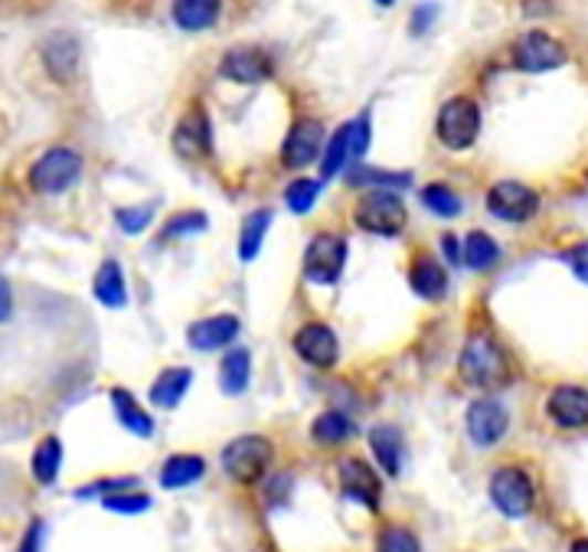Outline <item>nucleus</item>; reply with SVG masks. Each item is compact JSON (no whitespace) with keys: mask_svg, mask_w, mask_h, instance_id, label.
<instances>
[{"mask_svg":"<svg viewBox=\"0 0 588 552\" xmlns=\"http://www.w3.org/2000/svg\"><path fill=\"white\" fill-rule=\"evenodd\" d=\"M458 373L474 389H504L514 379L511 353L501 346L494 334H471L468 337L461 360H458Z\"/></svg>","mask_w":588,"mask_h":552,"instance_id":"1","label":"nucleus"},{"mask_svg":"<svg viewBox=\"0 0 588 552\" xmlns=\"http://www.w3.org/2000/svg\"><path fill=\"white\" fill-rule=\"evenodd\" d=\"M220 461L225 478H232L242 487H252L269 475L275 461V445L265 435H239L222 448Z\"/></svg>","mask_w":588,"mask_h":552,"instance_id":"2","label":"nucleus"},{"mask_svg":"<svg viewBox=\"0 0 588 552\" xmlns=\"http://www.w3.org/2000/svg\"><path fill=\"white\" fill-rule=\"evenodd\" d=\"M82 177V154L75 147H50L30 167V187L40 197H60Z\"/></svg>","mask_w":588,"mask_h":552,"instance_id":"3","label":"nucleus"},{"mask_svg":"<svg viewBox=\"0 0 588 552\" xmlns=\"http://www.w3.org/2000/svg\"><path fill=\"white\" fill-rule=\"evenodd\" d=\"M354 222L364 232H369V236L396 239V236H402V229L409 222V212H406V204L399 200V194H392V190H369L354 207Z\"/></svg>","mask_w":588,"mask_h":552,"instance_id":"4","label":"nucleus"},{"mask_svg":"<svg viewBox=\"0 0 588 552\" xmlns=\"http://www.w3.org/2000/svg\"><path fill=\"white\" fill-rule=\"evenodd\" d=\"M347 239L337 236V232H317L307 249H304V281L311 284H321V288H330L337 284L344 275V265H347Z\"/></svg>","mask_w":588,"mask_h":552,"instance_id":"5","label":"nucleus"},{"mask_svg":"<svg viewBox=\"0 0 588 552\" xmlns=\"http://www.w3.org/2000/svg\"><path fill=\"white\" fill-rule=\"evenodd\" d=\"M435 135L448 150H468L481 135V108L474 98L454 95L441 105Z\"/></svg>","mask_w":588,"mask_h":552,"instance_id":"6","label":"nucleus"},{"mask_svg":"<svg viewBox=\"0 0 588 552\" xmlns=\"http://www.w3.org/2000/svg\"><path fill=\"white\" fill-rule=\"evenodd\" d=\"M491 500L494 507L507 517V520H523L533 503H536V487H533V478L516 468V465H504L491 475Z\"/></svg>","mask_w":588,"mask_h":552,"instance_id":"7","label":"nucleus"},{"mask_svg":"<svg viewBox=\"0 0 588 552\" xmlns=\"http://www.w3.org/2000/svg\"><path fill=\"white\" fill-rule=\"evenodd\" d=\"M369 147V118H357V122H347L344 128H337V135L330 138V144L324 147L321 154V177H337L344 174V167L350 160H360Z\"/></svg>","mask_w":588,"mask_h":552,"instance_id":"8","label":"nucleus"},{"mask_svg":"<svg viewBox=\"0 0 588 552\" xmlns=\"http://www.w3.org/2000/svg\"><path fill=\"white\" fill-rule=\"evenodd\" d=\"M566 60H569L566 46L556 37L543 33V30L523 33L514 46V66L519 72L559 70V66H566Z\"/></svg>","mask_w":588,"mask_h":552,"instance_id":"9","label":"nucleus"},{"mask_svg":"<svg viewBox=\"0 0 588 552\" xmlns=\"http://www.w3.org/2000/svg\"><path fill=\"white\" fill-rule=\"evenodd\" d=\"M337 481H340V490L354 503L367 507L372 513L379 510V503H382V481H379V475H376V468L369 461H364V458H344L337 465Z\"/></svg>","mask_w":588,"mask_h":552,"instance_id":"10","label":"nucleus"},{"mask_svg":"<svg viewBox=\"0 0 588 552\" xmlns=\"http://www.w3.org/2000/svg\"><path fill=\"white\" fill-rule=\"evenodd\" d=\"M294 353L314 369H334L340 360V341H337L334 327L311 321L294 334Z\"/></svg>","mask_w":588,"mask_h":552,"instance_id":"11","label":"nucleus"},{"mask_svg":"<svg viewBox=\"0 0 588 552\" xmlns=\"http://www.w3.org/2000/svg\"><path fill=\"white\" fill-rule=\"evenodd\" d=\"M507 428H511V413H507L504 403H497L491 396L471 403V409H468V435H471V441L477 448L501 445L504 435H507Z\"/></svg>","mask_w":588,"mask_h":552,"instance_id":"12","label":"nucleus"},{"mask_svg":"<svg viewBox=\"0 0 588 552\" xmlns=\"http://www.w3.org/2000/svg\"><path fill=\"white\" fill-rule=\"evenodd\" d=\"M487 209L504 219V222H526L536 216L539 209V197L526 187V184H516V180H501L487 190Z\"/></svg>","mask_w":588,"mask_h":552,"instance_id":"13","label":"nucleus"},{"mask_svg":"<svg viewBox=\"0 0 588 552\" xmlns=\"http://www.w3.org/2000/svg\"><path fill=\"white\" fill-rule=\"evenodd\" d=\"M272 56L255 50V46H239V50H229L222 56L220 75L229 82H239V85H259L265 79H272Z\"/></svg>","mask_w":588,"mask_h":552,"instance_id":"14","label":"nucleus"},{"mask_svg":"<svg viewBox=\"0 0 588 552\" xmlns=\"http://www.w3.org/2000/svg\"><path fill=\"white\" fill-rule=\"evenodd\" d=\"M321 154H324V125L321 122H297L282 144V160L292 170L311 167Z\"/></svg>","mask_w":588,"mask_h":552,"instance_id":"15","label":"nucleus"},{"mask_svg":"<svg viewBox=\"0 0 588 552\" xmlns=\"http://www.w3.org/2000/svg\"><path fill=\"white\" fill-rule=\"evenodd\" d=\"M546 415L559 428H588V389L576 383H563L549 393Z\"/></svg>","mask_w":588,"mask_h":552,"instance_id":"16","label":"nucleus"},{"mask_svg":"<svg viewBox=\"0 0 588 552\" xmlns=\"http://www.w3.org/2000/svg\"><path fill=\"white\" fill-rule=\"evenodd\" d=\"M242 324L235 314H213V317H203L197 324H190L187 331V344L193 346L197 353H213V350H225L239 337Z\"/></svg>","mask_w":588,"mask_h":552,"instance_id":"17","label":"nucleus"},{"mask_svg":"<svg viewBox=\"0 0 588 552\" xmlns=\"http://www.w3.org/2000/svg\"><path fill=\"white\" fill-rule=\"evenodd\" d=\"M367 441L372 458H376V465H379L389 478H399L402 461H406V438H402V431H399L396 425L379 421V425L369 428Z\"/></svg>","mask_w":588,"mask_h":552,"instance_id":"18","label":"nucleus"},{"mask_svg":"<svg viewBox=\"0 0 588 552\" xmlns=\"http://www.w3.org/2000/svg\"><path fill=\"white\" fill-rule=\"evenodd\" d=\"M43 66L56 82H73L78 72V43L73 33L56 30L43 43Z\"/></svg>","mask_w":588,"mask_h":552,"instance_id":"19","label":"nucleus"},{"mask_svg":"<svg viewBox=\"0 0 588 552\" xmlns=\"http://www.w3.org/2000/svg\"><path fill=\"white\" fill-rule=\"evenodd\" d=\"M409 288L422 298V301H444L448 298V288H451V278L444 272L435 256H416V262L409 265Z\"/></svg>","mask_w":588,"mask_h":552,"instance_id":"20","label":"nucleus"},{"mask_svg":"<svg viewBox=\"0 0 588 552\" xmlns=\"http://www.w3.org/2000/svg\"><path fill=\"white\" fill-rule=\"evenodd\" d=\"M92 294L102 308L108 311H122L128 308V281H125V269L115 259H105L98 265V272L92 278Z\"/></svg>","mask_w":588,"mask_h":552,"instance_id":"21","label":"nucleus"},{"mask_svg":"<svg viewBox=\"0 0 588 552\" xmlns=\"http://www.w3.org/2000/svg\"><path fill=\"white\" fill-rule=\"evenodd\" d=\"M357 431H360L357 421L344 413V409H327V413H321L311 421V438L321 448H340V445L354 441Z\"/></svg>","mask_w":588,"mask_h":552,"instance_id":"22","label":"nucleus"},{"mask_svg":"<svg viewBox=\"0 0 588 552\" xmlns=\"http://www.w3.org/2000/svg\"><path fill=\"white\" fill-rule=\"evenodd\" d=\"M108 399H112L115 418L122 421V428H125V431H132V435H138V438H150V435L157 431L154 415L147 413L145 406L135 399V393H128L125 386H115Z\"/></svg>","mask_w":588,"mask_h":552,"instance_id":"23","label":"nucleus"},{"mask_svg":"<svg viewBox=\"0 0 588 552\" xmlns=\"http://www.w3.org/2000/svg\"><path fill=\"white\" fill-rule=\"evenodd\" d=\"M190 383H193V373L187 366H167L150 383V406H157V409H177L183 403Z\"/></svg>","mask_w":588,"mask_h":552,"instance_id":"24","label":"nucleus"},{"mask_svg":"<svg viewBox=\"0 0 588 552\" xmlns=\"http://www.w3.org/2000/svg\"><path fill=\"white\" fill-rule=\"evenodd\" d=\"M222 0H174L170 17L180 30L187 33H203L210 27H217L220 20Z\"/></svg>","mask_w":588,"mask_h":552,"instance_id":"25","label":"nucleus"},{"mask_svg":"<svg viewBox=\"0 0 588 552\" xmlns=\"http://www.w3.org/2000/svg\"><path fill=\"white\" fill-rule=\"evenodd\" d=\"M207 478V461L200 455H170L160 468V487L164 490H183V487H193L197 481Z\"/></svg>","mask_w":588,"mask_h":552,"instance_id":"26","label":"nucleus"},{"mask_svg":"<svg viewBox=\"0 0 588 552\" xmlns=\"http://www.w3.org/2000/svg\"><path fill=\"white\" fill-rule=\"evenodd\" d=\"M30 471H33V481L40 483V487H53V483L60 481V471H63V441L56 435H46L33 448Z\"/></svg>","mask_w":588,"mask_h":552,"instance_id":"27","label":"nucleus"},{"mask_svg":"<svg viewBox=\"0 0 588 552\" xmlns=\"http://www.w3.org/2000/svg\"><path fill=\"white\" fill-rule=\"evenodd\" d=\"M252 379V353L245 346H235L222 356L220 386L225 396H242Z\"/></svg>","mask_w":588,"mask_h":552,"instance_id":"28","label":"nucleus"},{"mask_svg":"<svg viewBox=\"0 0 588 552\" xmlns=\"http://www.w3.org/2000/svg\"><path fill=\"white\" fill-rule=\"evenodd\" d=\"M461 262H464L471 272H487V269H494V265L501 262V246H497L487 232L474 229V232L464 236Z\"/></svg>","mask_w":588,"mask_h":552,"instance_id":"29","label":"nucleus"},{"mask_svg":"<svg viewBox=\"0 0 588 552\" xmlns=\"http://www.w3.org/2000/svg\"><path fill=\"white\" fill-rule=\"evenodd\" d=\"M174 147L183 154V157H200L210 150V132H207V115H190L177 125L174 132Z\"/></svg>","mask_w":588,"mask_h":552,"instance_id":"30","label":"nucleus"},{"mask_svg":"<svg viewBox=\"0 0 588 552\" xmlns=\"http://www.w3.org/2000/svg\"><path fill=\"white\" fill-rule=\"evenodd\" d=\"M269 226H272V209H255V212L245 216L242 232H239V259H242V262L259 259Z\"/></svg>","mask_w":588,"mask_h":552,"instance_id":"31","label":"nucleus"},{"mask_svg":"<svg viewBox=\"0 0 588 552\" xmlns=\"http://www.w3.org/2000/svg\"><path fill=\"white\" fill-rule=\"evenodd\" d=\"M376 552H422L419 537L402 523H386L376 533Z\"/></svg>","mask_w":588,"mask_h":552,"instance_id":"32","label":"nucleus"},{"mask_svg":"<svg viewBox=\"0 0 588 552\" xmlns=\"http://www.w3.org/2000/svg\"><path fill=\"white\" fill-rule=\"evenodd\" d=\"M422 204L429 212H435L441 219H454V216H461V197L448 187V184H429L426 190H422Z\"/></svg>","mask_w":588,"mask_h":552,"instance_id":"33","label":"nucleus"},{"mask_svg":"<svg viewBox=\"0 0 588 552\" xmlns=\"http://www.w3.org/2000/svg\"><path fill=\"white\" fill-rule=\"evenodd\" d=\"M350 184L357 187H376V190H402L412 184V174H392V170H372V167H357L350 174Z\"/></svg>","mask_w":588,"mask_h":552,"instance_id":"34","label":"nucleus"},{"mask_svg":"<svg viewBox=\"0 0 588 552\" xmlns=\"http://www.w3.org/2000/svg\"><path fill=\"white\" fill-rule=\"evenodd\" d=\"M102 507L108 510V513H122V517H138V513H145L154 507V500L141 493L138 487L135 490H122V493H108V497H102Z\"/></svg>","mask_w":588,"mask_h":552,"instance_id":"35","label":"nucleus"},{"mask_svg":"<svg viewBox=\"0 0 588 552\" xmlns=\"http://www.w3.org/2000/svg\"><path fill=\"white\" fill-rule=\"evenodd\" d=\"M317 197H321V180L297 177V180L288 184V190H285V207L292 209V212H297V216H304V212L314 209Z\"/></svg>","mask_w":588,"mask_h":552,"instance_id":"36","label":"nucleus"},{"mask_svg":"<svg viewBox=\"0 0 588 552\" xmlns=\"http://www.w3.org/2000/svg\"><path fill=\"white\" fill-rule=\"evenodd\" d=\"M207 226H210L207 212H200V209H183V212H177V216L164 226V239L197 236V232H207Z\"/></svg>","mask_w":588,"mask_h":552,"instance_id":"37","label":"nucleus"},{"mask_svg":"<svg viewBox=\"0 0 588 552\" xmlns=\"http://www.w3.org/2000/svg\"><path fill=\"white\" fill-rule=\"evenodd\" d=\"M154 212H157V204H141V207H122L118 212H115V222H118V229H122V232H128V236H141L147 226H150Z\"/></svg>","mask_w":588,"mask_h":552,"instance_id":"38","label":"nucleus"},{"mask_svg":"<svg viewBox=\"0 0 588 552\" xmlns=\"http://www.w3.org/2000/svg\"><path fill=\"white\" fill-rule=\"evenodd\" d=\"M138 487V478H102V481L88 483L82 490H75V497L88 500V497H108V493H122V490H135Z\"/></svg>","mask_w":588,"mask_h":552,"instance_id":"39","label":"nucleus"},{"mask_svg":"<svg viewBox=\"0 0 588 552\" xmlns=\"http://www.w3.org/2000/svg\"><path fill=\"white\" fill-rule=\"evenodd\" d=\"M563 259H566V265L573 269V275L579 278L582 284H588V239L569 246V249L563 252Z\"/></svg>","mask_w":588,"mask_h":552,"instance_id":"40","label":"nucleus"},{"mask_svg":"<svg viewBox=\"0 0 588 552\" xmlns=\"http://www.w3.org/2000/svg\"><path fill=\"white\" fill-rule=\"evenodd\" d=\"M43 543H46V523L36 517V520H30V527L23 530L17 552H43Z\"/></svg>","mask_w":588,"mask_h":552,"instance_id":"41","label":"nucleus"},{"mask_svg":"<svg viewBox=\"0 0 588 552\" xmlns=\"http://www.w3.org/2000/svg\"><path fill=\"white\" fill-rule=\"evenodd\" d=\"M435 17H439V7H435V3H422V7L412 13V33H416V37H422V33L432 27V20H435Z\"/></svg>","mask_w":588,"mask_h":552,"instance_id":"42","label":"nucleus"},{"mask_svg":"<svg viewBox=\"0 0 588 552\" xmlns=\"http://www.w3.org/2000/svg\"><path fill=\"white\" fill-rule=\"evenodd\" d=\"M13 317V284L0 275V324H7Z\"/></svg>","mask_w":588,"mask_h":552,"instance_id":"43","label":"nucleus"},{"mask_svg":"<svg viewBox=\"0 0 588 552\" xmlns=\"http://www.w3.org/2000/svg\"><path fill=\"white\" fill-rule=\"evenodd\" d=\"M441 249H444L448 262H461V249H458V239H454V236H444V239H441Z\"/></svg>","mask_w":588,"mask_h":552,"instance_id":"44","label":"nucleus"},{"mask_svg":"<svg viewBox=\"0 0 588 552\" xmlns=\"http://www.w3.org/2000/svg\"><path fill=\"white\" fill-rule=\"evenodd\" d=\"M569 552H588V537H582V540H576V543L569 546Z\"/></svg>","mask_w":588,"mask_h":552,"instance_id":"45","label":"nucleus"},{"mask_svg":"<svg viewBox=\"0 0 588 552\" xmlns=\"http://www.w3.org/2000/svg\"><path fill=\"white\" fill-rule=\"evenodd\" d=\"M376 3H379V7H392L396 0H376Z\"/></svg>","mask_w":588,"mask_h":552,"instance_id":"46","label":"nucleus"}]
</instances>
